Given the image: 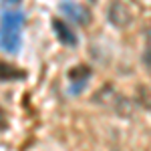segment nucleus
Instances as JSON below:
<instances>
[{
  "instance_id": "nucleus-1",
  "label": "nucleus",
  "mask_w": 151,
  "mask_h": 151,
  "mask_svg": "<svg viewBox=\"0 0 151 151\" xmlns=\"http://www.w3.org/2000/svg\"><path fill=\"white\" fill-rule=\"evenodd\" d=\"M24 22V14L18 10H10L2 16L0 26V47L6 52H16L20 48V28Z\"/></svg>"
},
{
  "instance_id": "nucleus-2",
  "label": "nucleus",
  "mask_w": 151,
  "mask_h": 151,
  "mask_svg": "<svg viewBox=\"0 0 151 151\" xmlns=\"http://www.w3.org/2000/svg\"><path fill=\"white\" fill-rule=\"evenodd\" d=\"M107 18L115 28H127L129 24L133 22V12L127 4L123 2H113L107 10Z\"/></svg>"
},
{
  "instance_id": "nucleus-3",
  "label": "nucleus",
  "mask_w": 151,
  "mask_h": 151,
  "mask_svg": "<svg viewBox=\"0 0 151 151\" xmlns=\"http://www.w3.org/2000/svg\"><path fill=\"white\" fill-rule=\"evenodd\" d=\"M60 10L69 16L73 22H79V24H89L91 20V12L87 10V6H81V4H73V2H65L60 4Z\"/></svg>"
},
{
  "instance_id": "nucleus-4",
  "label": "nucleus",
  "mask_w": 151,
  "mask_h": 151,
  "mask_svg": "<svg viewBox=\"0 0 151 151\" xmlns=\"http://www.w3.org/2000/svg\"><path fill=\"white\" fill-rule=\"evenodd\" d=\"M52 28H55V32H57L60 42H65V45H69V47H75V45H77V36H75V32L70 30V26L67 22L55 20V22H52Z\"/></svg>"
},
{
  "instance_id": "nucleus-5",
  "label": "nucleus",
  "mask_w": 151,
  "mask_h": 151,
  "mask_svg": "<svg viewBox=\"0 0 151 151\" xmlns=\"http://www.w3.org/2000/svg\"><path fill=\"white\" fill-rule=\"evenodd\" d=\"M143 65L151 73V22L145 28V50H143Z\"/></svg>"
}]
</instances>
